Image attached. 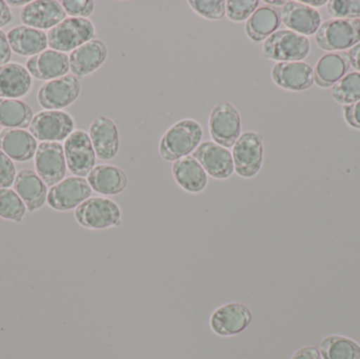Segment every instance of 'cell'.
<instances>
[{
  "instance_id": "43",
  "label": "cell",
  "mask_w": 360,
  "mask_h": 359,
  "mask_svg": "<svg viewBox=\"0 0 360 359\" xmlns=\"http://www.w3.org/2000/svg\"><path fill=\"white\" fill-rule=\"evenodd\" d=\"M302 4H306V6H325L326 4H328V1H326V0H316V1H314V0H302Z\"/></svg>"
},
{
  "instance_id": "39",
  "label": "cell",
  "mask_w": 360,
  "mask_h": 359,
  "mask_svg": "<svg viewBox=\"0 0 360 359\" xmlns=\"http://www.w3.org/2000/svg\"><path fill=\"white\" fill-rule=\"evenodd\" d=\"M12 57L10 44L4 31L0 30V67L6 65Z\"/></svg>"
},
{
  "instance_id": "37",
  "label": "cell",
  "mask_w": 360,
  "mask_h": 359,
  "mask_svg": "<svg viewBox=\"0 0 360 359\" xmlns=\"http://www.w3.org/2000/svg\"><path fill=\"white\" fill-rule=\"evenodd\" d=\"M14 162L0 150V189H8L16 178Z\"/></svg>"
},
{
  "instance_id": "28",
  "label": "cell",
  "mask_w": 360,
  "mask_h": 359,
  "mask_svg": "<svg viewBox=\"0 0 360 359\" xmlns=\"http://www.w3.org/2000/svg\"><path fill=\"white\" fill-rule=\"evenodd\" d=\"M281 22V14L278 8L262 6L248 19L245 33L253 41H262L276 32Z\"/></svg>"
},
{
  "instance_id": "25",
  "label": "cell",
  "mask_w": 360,
  "mask_h": 359,
  "mask_svg": "<svg viewBox=\"0 0 360 359\" xmlns=\"http://www.w3.org/2000/svg\"><path fill=\"white\" fill-rule=\"evenodd\" d=\"M173 177L188 193H200L207 185V174L193 156L180 158L173 164Z\"/></svg>"
},
{
  "instance_id": "19",
  "label": "cell",
  "mask_w": 360,
  "mask_h": 359,
  "mask_svg": "<svg viewBox=\"0 0 360 359\" xmlns=\"http://www.w3.org/2000/svg\"><path fill=\"white\" fill-rule=\"evenodd\" d=\"M90 138L97 157L111 160L120 151V134L115 122L105 116L97 117L90 126Z\"/></svg>"
},
{
  "instance_id": "24",
  "label": "cell",
  "mask_w": 360,
  "mask_h": 359,
  "mask_svg": "<svg viewBox=\"0 0 360 359\" xmlns=\"http://www.w3.org/2000/svg\"><path fill=\"white\" fill-rule=\"evenodd\" d=\"M31 86V74L23 65L11 63L0 67V98H20Z\"/></svg>"
},
{
  "instance_id": "29",
  "label": "cell",
  "mask_w": 360,
  "mask_h": 359,
  "mask_svg": "<svg viewBox=\"0 0 360 359\" xmlns=\"http://www.w3.org/2000/svg\"><path fill=\"white\" fill-rule=\"evenodd\" d=\"M33 111L25 101L0 98V126L8 129H25L33 119Z\"/></svg>"
},
{
  "instance_id": "3",
  "label": "cell",
  "mask_w": 360,
  "mask_h": 359,
  "mask_svg": "<svg viewBox=\"0 0 360 359\" xmlns=\"http://www.w3.org/2000/svg\"><path fill=\"white\" fill-rule=\"evenodd\" d=\"M75 218L86 229H109L122 225V210L109 198L90 197L75 209Z\"/></svg>"
},
{
  "instance_id": "12",
  "label": "cell",
  "mask_w": 360,
  "mask_h": 359,
  "mask_svg": "<svg viewBox=\"0 0 360 359\" xmlns=\"http://www.w3.org/2000/svg\"><path fill=\"white\" fill-rule=\"evenodd\" d=\"M92 195V188L82 177H68L53 185L48 193L46 202L56 211H70L77 208Z\"/></svg>"
},
{
  "instance_id": "22",
  "label": "cell",
  "mask_w": 360,
  "mask_h": 359,
  "mask_svg": "<svg viewBox=\"0 0 360 359\" xmlns=\"http://www.w3.org/2000/svg\"><path fill=\"white\" fill-rule=\"evenodd\" d=\"M13 185L30 212L44 207L48 197V189L37 173L30 169L19 171Z\"/></svg>"
},
{
  "instance_id": "33",
  "label": "cell",
  "mask_w": 360,
  "mask_h": 359,
  "mask_svg": "<svg viewBox=\"0 0 360 359\" xmlns=\"http://www.w3.org/2000/svg\"><path fill=\"white\" fill-rule=\"evenodd\" d=\"M224 0H191V8L195 13L209 20H219L226 15Z\"/></svg>"
},
{
  "instance_id": "31",
  "label": "cell",
  "mask_w": 360,
  "mask_h": 359,
  "mask_svg": "<svg viewBox=\"0 0 360 359\" xmlns=\"http://www.w3.org/2000/svg\"><path fill=\"white\" fill-rule=\"evenodd\" d=\"M332 97L340 105H350L360 100V73L353 72L347 74L340 81L334 84L331 90Z\"/></svg>"
},
{
  "instance_id": "40",
  "label": "cell",
  "mask_w": 360,
  "mask_h": 359,
  "mask_svg": "<svg viewBox=\"0 0 360 359\" xmlns=\"http://www.w3.org/2000/svg\"><path fill=\"white\" fill-rule=\"evenodd\" d=\"M291 359H323L321 358L319 350L317 348L309 346V347H304L298 350L294 353Z\"/></svg>"
},
{
  "instance_id": "1",
  "label": "cell",
  "mask_w": 360,
  "mask_h": 359,
  "mask_svg": "<svg viewBox=\"0 0 360 359\" xmlns=\"http://www.w3.org/2000/svg\"><path fill=\"white\" fill-rule=\"evenodd\" d=\"M202 138V128L194 119H182L171 126L160 143V154L167 162H176L195 151Z\"/></svg>"
},
{
  "instance_id": "6",
  "label": "cell",
  "mask_w": 360,
  "mask_h": 359,
  "mask_svg": "<svg viewBox=\"0 0 360 359\" xmlns=\"http://www.w3.org/2000/svg\"><path fill=\"white\" fill-rule=\"evenodd\" d=\"M264 137L259 133H243L233 147L234 170L243 178H252L259 173L264 162Z\"/></svg>"
},
{
  "instance_id": "8",
  "label": "cell",
  "mask_w": 360,
  "mask_h": 359,
  "mask_svg": "<svg viewBox=\"0 0 360 359\" xmlns=\"http://www.w3.org/2000/svg\"><path fill=\"white\" fill-rule=\"evenodd\" d=\"M75 122L67 112L42 111L34 115L29 129L31 134L44 143H58L74 132Z\"/></svg>"
},
{
  "instance_id": "26",
  "label": "cell",
  "mask_w": 360,
  "mask_h": 359,
  "mask_svg": "<svg viewBox=\"0 0 360 359\" xmlns=\"http://www.w3.org/2000/svg\"><path fill=\"white\" fill-rule=\"evenodd\" d=\"M11 50L20 56H35L46 51L48 36L44 31L19 25L11 30L8 34Z\"/></svg>"
},
{
  "instance_id": "17",
  "label": "cell",
  "mask_w": 360,
  "mask_h": 359,
  "mask_svg": "<svg viewBox=\"0 0 360 359\" xmlns=\"http://www.w3.org/2000/svg\"><path fill=\"white\" fill-rule=\"evenodd\" d=\"M281 14L285 27L306 37L316 34L321 25L319 13L300 1H288L281 8Z\"/></svg>"
},
{
  "instance_id": "35",
  "label": "cell",
  "mask_w": 360,
  "mask_h": 359,
  "mask_svg": "<svg viewBox=\"0 0 360 359\" xmlns=\"http://www.w3.org/2000/svg\"><path fill=\"white\" fill-rule=\"evenodd\" d=\"M327 11L333 19H359L360 17V0H332L328 2Z\"/></svg>"
},
{
  "instance_id": "13",
  "label": "cell",
  "mask_w": 360,
  "mask_h": 359,
  "mask_svg": "<svg viewBox=\"0 0 360 359\" xmlns=\"http://www.w3.org/2000/svg\"><path fill=\"white\" fill-rule=\"evenodd\" d=\"M252 322L251 310L240 303H230L214 311L210 318L212 331L219 337H234L245 331Z\"/></svg>"
},
{
  "instance_id": "30",
  "label": "cell",
  "mask_w": 360,
  "mask_h": 359,
  "mask_svg": "<svg viewBox=\"0 0 360 359\" xmlns=\"http://www.w3.org/2000/svg\"><path fill=\"white\" fill-rule=\"evenodd\" d=\"M319 353L323 359H360V345L347 337L330 335L321 341Z\"/></svg>"
},
{
  "instance_id": "9",
  "label": "cell",
  "mask_w": 360,
  "mask_h": 359,
  "mask_svg": "<svg viewBox=\"0 0 360 359\" xmlns=\"http://www.w3.org/2000/svg\"><path fill=\"white\" fill-rule=\"evenodd\" d=\"M63 150L68 169L75 176L84 178L95 168L96 153L90 135L84 131H74L65 141Z\"/></svg>"
},
{
  "instance_id": "10",
  "label": "cell",
  "mask_w": 360,
  "mask_h": 359,
  "mask_svg": "<svg viewBox=\"0 0 360 359\" xmlns=\"http://www.w3.org/2000/svg\"><path fill=\"white\" fill-rule=\"evenodd\" d=\"M80 84L76 76L67 74L46 81L37 93L38 103L48 111H59L77 100Z\"/></svg>"
},
{
  "instance_id": "2",
  "label": "cell",
  "mask_w": 360,
  "mask_h": 359,
  "mask_svg": "<svg viewBox=\"0 0 360 359\" xmlns=\"http://www.w3.org/2000/svg\"><path fill=\"white\" fill-rule=\"evenodd\" d=\"M310 40L290 30H281L273 33L264 40L262 55L264 58L278 63L302 61L310 53Z\"/></svg>"
},
{
  "instance_id": "45",
  "label": "cell",
  "mask_w": 360,
  "mask_h": 359,
  "mask_svg": "<svg viewBox=\"0 0 360 359\" xmlns=\"http://www.w3.org/2000/svg\"><path fill=\"white\" fill-rule=\"evenodd\" d=\"M266 4H273V6H285L288 1H285V0H279V1H271V0H266Z\"/></svg>"
},
{
  "instance_id": "42",
  "label": "cell",
  "mask_w": 360,
  "mask_h": 359,
  "mask_svg": "<svg viewBox=\"0 0 360 359\" xmlns=\"http://www.w3.org/2000/svg\"><path fill=\"white\" fill-rule=\"evenodd\" d=\"M347 54H348L350 65L360 73V44L350 48Z\"/></svg>"
},
{
  "instance_id": "44",
  "label": "cell",
  "mask_w": 360,
  "mask_h": 359,
  "mask_svg": "<svg viewBox=\"0 0 360 359\" xmlns=\"http://www.w3.org/2000/svg\"><path fill=\"white\" fill-rule=\"evenodd\" d=\"M30 2L31 1H27V0H21V1H18V0H16V1H14V0H8V1H6V4L12 6H25L27 4H30Z\"/></svg>"
},
{
  "instance_id": "7",
  "label": "cell",
  "mask_w": 360,
  "mask_h": 359,
  "mask_svg": "<svg viewBox=\"0 0 360 359\" xmlns=\"http://www.w3.org/2000/svg\"><path fill=\"white\" fill-rule=\"evenodd\" d=\"M209 131L214 143L226 149L234 147L241 135L238 110L229 103H218L210 114Z\"/></svg>"
},
{
  "instance_id": "23",
  "label": "cell",
  "mask_w": 360,
  "mask_h": 359,
  "mask_svg": "<svg viewBox=\"0 0 360 359\" xmlns=\"http://www.w3.org/2000/svg\"><path fill=\"white\" fill-rule=\"evenodd\" d=\"M88 183L96 193L117 195L126 190L128 177L124 170L112 164H99L88 175Z\"/></svg>"
},
{
  "instance_id": "41",
  "label": "cell",
  "mask_w": 360,
  "mask_h": 359,
  "mask_svg": "<svg viewBox=\"0 0 360 359\" xmlns=\"http://www.w3.org/2000/svg\"><path fill=\"white\" fill-rule=\"evenodd\" d=\"M13 17L6 1L0 0V27H6L12 21Z\"/></svg>"
},
{
  "instance_id": "18",
  "label": "cell",
  "mask_w": 360,
  "mask_h": 359,
  "mask_svg": "<svg viewBox=\"0 0 360 359\" xmlns=\"http://www.w3.org/2000/svg\"><path fill=\"white\" fill-rule=\"evenodd\" d=\"M107 57V46L101 40L92 39L72 51L70 69L76 77H84L101 67Z\"/></svg>"
},
{
  "instance_id": "38",
  "label": "cell",
  "mask_w": 360,
  "mask_h": 359,
  "mask_svg": "<svg viewBox=\"0 0 360 359\" xmlns=\"http://www.w3.org/2000/svg\"><path fill=\"white\" fill-rule=\"evenodd\" d=\"M344 115L349 126L360 130V100L344 107Z\"/></svg>"
},
{
  "instance_id": "4",
  "label": "cell",
  "mask_w": 360,
  "mask_h": 359,
  "mask_svg": "<svg viewBox=\"0 0 360 359\" xmlns=\"http://www.w3.org/2000/svg\"><path fill=\"white\" fill-rule=\"evenodd\" d=\"M95 37L92 21L70 17L49 31L48 44L58 52H71Z\"/></svg>"
},
{
  "instance_id": "16",
  "label": "cell",
  "mask_w": 360,
  "mask_h": 359,
  "mask_svg": "<svg viewBox=\"0 0 360 359\" xmlns=\"http://www.w3.org/2000/svg\"><path fill=\"white\" fill-rule=\"evenodd\" d=\"M273 81L288 91H304L314 84V70L302 61L277 63L272 67Z\"/></svg>"
},
{
  "instance_id": "20",
  "label": "cell",
  "mask_w": 360,
  "mask_h": 359,
  "mask_svg": "<svg viewBox=\"0 0 360 359\" xmlns=\"http://www.w3.org/2000/svg\"><path fill=\"white\" fill-rule=\"evenodd\" d=\"M27 69L37 79H56L67 75L69 72V56L58 51L46 50L31 57L27 61Z\"/></svg>"
},
{
  "instance_id": "27",
  "label": "cell",
  "mask_w": 360,
  "mask_h": 359,
  "mask_svg": "<svg viewBox=\"0 0 360 359\" xmlns=\"http://www.w3.org/2000/svg\"><path fill=\"white\" fill-rule=\"evenodd\" d=\"M348 54L344 52L323 55L314 69V82L321 88H330L340 81L350 67Z\"/></svg>"
},
{
  "instance_id": "36",
  "label": "cell",
  "mask_w": 360,
  "mask_h": 359,
  "mask_svg": "<svg viewBox=\"0 0 360 359\" xmlns=\"http://www.w3.org/2000/svg\"><path fill=\"white\" fill-rule=\"evenodd\" d=\"M67 14L78 18L89 17L94 11L95 2L92 0H63L61 1Z\"/></svg>"
},
{
  "instance_id": "34",
  "label": "cell",
  "mask_w": 360,
  "mask_h": 359,
  "mask_svg": "<svg viewBox=\"0 0 360 359\" xmlns=\"http://www.w3.org/2000/svg\"><path fill=\"white\" fill-rule=\"evenodd\" d=\"M258 0H228L226 2V15L234 22L248 20L257 10Z\"/></svg>"
},
{
  "instance_id": "21",
  "label": "cell",
  "mask_w": 360,
  "mask_h": 359,
  "mask_svg": "<svg viewBox=\"0 0 360 359\" xmlns=\"http://www.w3.org/2000/svg\"><path fill=\"white\" fill-rule=\"evenodd\" d=\"M37 148L35 137L22 129L4 128L0 133V150L15 162L31 160Z\"/></svg>"
},
{
  "instance_id": "15",
  "label": "cell",
  "mask_w": 360,
  "mask_h": 359,
  "mask_svg": "<svg viewBox=\"0 0 360 359\" xmlns=\"http://www.w3.org/2000/svg\"><path fill=\"white\" fill-rule=\"evenodd\" d=\"M67 13L60 2L54 0H37L23 6L20 19L27 27L33 29H53L65 20Z\"/></svg>"
},
{
  "instance_id": "14",
  "label": "cell",
  "mask_w": 360,
  "mask_h": 359,
  "mask_svg": "<svg viewBox=\"0 0 360 359\" xmlns=\"http://www.w3.org/2000/svg\"><path fill=\"white\" fill-rule=\"evenodd\" d=\"M192 156L205 169V173L213 178L222 181L234 173L232 154L214 141H205L199 145Z\"/></svg>"
},
{
  "instance_id": "5",
  "label": "cell",
  "mask_w": 360,
  "mask_h": 359,
  "mask_svg": "<svg viewBox=\"0 0 360 359\" xmlns=\"http://www.w3.org/2000/svg\"><path fill=\"white\" fill-rule=\"evenodd\" d=\"M315 41L325 51H342L360 41V19H330L319 27Z\"/></svg>"
},
{
  "instance_id": "32",
  "label": "cell",
  "mask_w": 360,
  "mask_h": 359,
  "mask_svg": "<svg viewBox=\"0 0 360 359\" xmlns=\"http://www.w3.org/2000/svg\"><path fill=\"white\" fill-rule=\"evenodd\" d=\"M27 212V207L18 194L11 189H0V217L20 223Z\"/></svg>"
},
{
  "instance_id": "11",
  "label": "cell",
  "mask_w": 360,
  "mask_h": 359,
  "mask_svg": "<svg viewBox=\"0 0 360 359\" xmlns=\"http://www.w3.org/2000/svg\"><path fill=\"white\" fill-rule=\"evenodd\" d=\"M35 170L46 187H53L65 178L67 173L65 150L59 143H41L36 151Z\"/></svg>"
},
{
  "instance_id": "46",
  "label": "cell",
  "mask_w": 360,
  "mask_h": 359,
  "mask_svg": "<svg viewBox=\"0 0 360 359\" xmlns=\"http://www.w3.org/2000/svg\"><path fill=\"white\" fill-rule=\"evenodd\" d=\"M0 133H1V128H0Z\"/></svg>"
}]
</instances>
